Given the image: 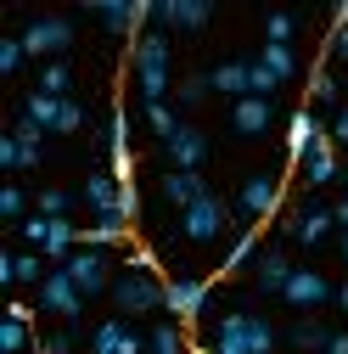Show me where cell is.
Masks as SVG:
<instances>
[{"instance_id":"34","label":"cell","mask_w":348,"mask_h":354,"mask_svg":"<svg viewBox=\"0 0 348 354\" xmlns=\"http://www.w3.org/2000/svg\"><path fill=\"white\" fill-rule=\"evenodd\" d=\"M146 124L157 129V136H163V141L174 136V129H180V118H174V107H168V102H157V107H146Z\"/></svg>"},{"instance_id":"2","label":"cell","mask_w":348,"mask_h":354,"mask_svg":"<svg viewBox=\"0 0 348 354\" xmlns=\"http://www.w3.org/2000/svg\"><path fill=\"white\" fill-rule=\"evenodd\" d=\"M208 348H213V354H270V348H276V326H270L264 315L231 309V315H220Z\"/></svg>"},{"instance_id":"43","label":"cell","mask_w":348,"mask_h":354,"mask_svg":"<svg viewBox=\"0 0 348 354\" xmlns=\"http://www.w3.org/2000/svg\"><path fill=\"white\" fill-rule=\"evenodd\" d=\"M0 169H17V141L0 136Z\"/></svg>"},{"instance_id":"32","label":"cell","mask_w":348,"mask_h":354,"mask_svg":"<svg viewBox=\"0 0 348 354\" xmlns=\"http://www.w3.org/2000/svg\"><path fill=\"white\" fill-rule=\"evenodd\" d=\"M46 259L39 253H12V281H46Z\"/></svg>"},{"instance_id":"38","label":"cell","mask_w":348,"mask_h":354,"mask_svg":"<svg viewBox=\"0 0 348 354\" xmlns=\"http://www.w3.org/2000/svg\"><path fill=\"white\" fill-rule=\"evenodd\" d=\"M292 39V17L287 12H270V23H264V46H287Z\"/></svg>"},{"instance_id":"17","label":"cell","mask_w":348,"mask_h":354,"mask_svg":"<svg viewBox=\"0 0 348 354\" xmlns=\"http://www.w3.org/2000/svg\"><path fill=\"white\" fill-rule=\"evenodd\" d=\"M208 17H213L208 0H157L152 6V23H163V28H202Z\"/></svg>"},{"instance_id":"36","label":"cell","mask_w":348,"mask_h":354,"mask_svg":"<svg viewBox=\"0 0 348 354\" xmlns=\"http://www.w3.org/2000/svg\"><path fill=\"white\" fill-rule=\"evenodd\" d=\"M23 186H0V219H17V225H23Z\"/></svg>"},{"instance_id":"23","label":"cell","mask_w":348,"mask_h":354,"mask_svg":"<svg viewBox=\"0 0 348 354\" xmlns=\"http://www.w3.org/2000/svg\"><path fill=\"white\" fill-rule=\"evenodd\" d=\"M213 91L247 102L253 96V62H220V68H213Z\"/></svg>"},{"instance_id":"25","label":"cell","mask_w":348,"mask_h":354,"mask_svg":"<svg viewBox=\"0 0 348 354\" xmlns=\"http://www.w3.org/2000/svg\"><path fill=\"white\" fill-rule=\"evenodd\" d=\"M12 141H17V169H34L39 163V147H46V129H39L34 118H17Z\"/></svg>"},{"instance_id":"12","label":"cell","mask_w":348,"mask_h":354,"mask_svg":"<svg viewBox=\"0 0 348 354\" xmlns=\"http://www.w3.org/2000/svg\"><path fill=\"white\" fill-rule=\"evenodd\" d=\"M163 309L174 321H197L202 309H208V281H197V276H180V281H168V292H163Z\"/></svg>"},{"instance_id":"13","label":"cell","mask_w":348,"mask_h":354,"mask_svg":"<svg viewBox=\"0 0 348 354\" xmlns=\"http://www.w3.org/2000/svg\"><path fill=\"white\" fill-rule=\"evenodd\" d=\"M320 136H326V129H320V118H315V107H298L292 118H287V158L303 169V158H309L315 147H320Z\"/></svg>"},{"instance_id":"47","label":"cell","mask_w":348,"mask_h":354,"mask_svg":"<svg viewBox=\"0 0 348 354\" xmlns=\"http://www.w3.org/2000/svg\"><path fill=\"white\" fill-rule=\"evenodd\" d=\"M342 315H348V287H342Z\"/></svg>"},{"instance_id":"8","label":"cell","mask_w":348,"mask_h":354,"mask_svg":"<svg viewBox=\"0 0 348 354\" xmlns=\"http://www.w3.org/2000/svg\"><path fill=\"white\" fill-rule=\"evenodd\" d=\"M39 309H46V315H62V321H73L79 309H84V292L73 287V276L62 270V264H57L46 281H39Z\"/></svg>"},{"instance_id":"15","label":"cell","mask_w":348,"mask_h":354,"mask_svg":"<svg viewBox=\"0 0 348 354\" xmlns=\"http://www.w3.org/2000/svg\"><path fill=\"white\" fill-rule=\"evenodd\" d=\"M90 354H146V337H141L135 326H129V321L118 315V321H102V326H96Z\"/></svg>"},{"instance_id":"31","label":"cell","mask_w":348,"mask_h":354,"mask_svg":"<svg viewBox=\"0 0 348 354\" xmlns=\"http://www.w3.org/2000/svg\"><path fill=\"white\" fill-rule=\"evenodd\" d=\"M258 62H264V68H270L281 84L298 73V57H292V46H264V51H258Z\"/></svg>"},{"instance_id":"50","label":"cell","mask_w":348,"mask_h":354,"mask_svg":"<svg viewBox=\"0 0 348 354\" xmlns=\"http://www.w3.org/2000/svg\"><path fill=\"white\" fill-rule=\"evenodd\" d=\"M197 354H213V348H197Z\"/></svg>"},{"instance_id":"30","label":"cell","mask_w":348,"mask_h":354,"mask_svg":"<svg viewBox=\"0 0 348 354\" xmlns=\"http://www.w3.org/2000/svg\"><path fill=\"white\" fill-rule=\"evenodd\" d=\"M68 84H73L68 62H46V68H39V84H34V91H39V96H68Z\"/></svg>"},{"instance_id":"48","label":"cell","mask_w":348,"mask_h":354,"mask_svg":"<svg viewBox=\"0 0 348 354\" xmlns=\"http://www.w3.org/2000/svg\"><path fill=\"white\" fill-rule=\"evenodd\" d=\"M342 186H348V163H342Z\"/></svg>"},{"instance_id":"26","label":"cell","mask_w":348,"mask_h":354,"mask_svg":"<svg viewBox=\"0 0 348 354\" xmlns=\"http://www.w3.org/2000/svg\"><path fill=\"white\" fill-rule=\"evenodd\" d=\"M331 225H337V214H331V208H303V214L292 219V236L315 248V242H320V236H326Z\"/></svg>"},{"instance_id":"51","label":"cell","mask_w":348,"mask_h":354,"mask_svg":"<svg viewBox=\"0 0 348 354\" xmlns=\"http://www.w3.org/2000/svg\"><path fill=\"white\" fill-rule=\"evenodd\" d=\"M146 354H152V348H146Z\"/></svg>"},{"instance_id":"6","label":"cell","mask_w":348,"mask_h":354,"mask_svg":"<svg viewBox=\"0 0 348 354\" xmlns=\"http://www.w3.org/2000/svg\"><path fill=\"white\" fill-rule=\"evenodd\" d=\"M68 46H73V23H68V17H34V23L23 28V51L39 57V62H46V57L57 62Z\"/></svg>"},{"instance_id":"14","label":"cell","mask_w":348,"mask_h":354,"mask_svg":"<svg viewBox=\"0 0 348 354\" xmlns=\"http://www.w3.org/2000/svg\"><path fill=\"white\" fill-rule=\"evenodd\" d=\"M84 203H90L96 219H124V186L113 180V169H96L84 180Z\"/></svg>"},{"instance_id":"35","label":"cell","mask_w":348,"mask_h":354,"mask_svg":"<svg viewBox=\"0 0 348 354\" xmlns=\"http://www.w3.org/2000/svg\"><path fill=\"white\" fill-rule=\"evenodd\" d=\"M34 203H39V214H46V219H68V203H73V197H68V192H57V186H51V192H39V197H34Z\"/></svg>"},{"instance_id":"16","label":"cell","mask_w":348,"mask_h":354,"mask_svg":"<svg viewBox=\"0 0 348 354\" xmlns=\"http://www.w3.org/2000/svg\"><path fill=\"white\" fill-rule=\"evenodd\" d=\"M163 152H168V163H174V169L197 174V169H202V158H208V141H202V129L180 124V129H174V136L163 141Z\"/></svg>"},{"instance_id":"33","label":"cell","mask_w":348,"mask_h":354,"mask_svg":"<svg viewBox=\"0 0 348 354\" xmlns=\"http://www.w3.org/2000/svg\"><path fill=\"white\" fill-rule=\"evenodd\" d=\"M292 343H298V348H326L331 332H326L320 321H298V326H292Z\"/></svg>"},{"instance_id":"42","label":"cell","mask_w":348,"mask_h":354,"mask_svg":"<svg viewBox=\"0 0 348 354\" xmlns=\"http://www.w3.org/2000/svg\"><path fill=\"white\" fill-rule=\"evenodd\" d=\"M331 57H342V62H348V23H337V28H331Z\"/></svg>"},{"instance_id":"10","label":"cell","mask_w":348,"mask_h":354,"mask_svg":"<svg viewBox=\"0 0 348 354\" xmlns=\"http://www.w3.org/2000/svg\"><path fill=\"white\" fill-rule=\"evenodd\" d=\"M107 158H113V180L135 186V152H129V113L124 107H113V118H107Z\"/></svg>"},{"instance_id":"44","label":"cell","mask_w":348,"mask_h":354,"mask_svg":"<svg viewBox=\"0 0 348 354\" xmlns=\"http://www.w3.org/2000/svg\"><path fill=\"white\" fill-rule=\"evenodd\" d=\"M331 141H348V107L337 113V124H331Z\"/></svg>"},{"instance_id":"1","label":"cell","mask_w":348,"mask_h":354,"mask_svg":"<svg viewBox=\"0 0 348 354\" xmlns=\"http://www.w3.org/2000/svg\"><path fill=\"white\" fill-rule=\"evenodd\" d=\"M129 68H135V84H141V102L157 107L168 96V34L152 28L141 39H129Z\"/></svg>"},{"instance_id":"9","label":"cell","mask_w":348,"mask_h":354,"mask_svg":"<svg viewBox=\"0 0 348 354\" xmlns=\"http://www.w3.org/2000/svg\"><path fill=\"white\" fill-rule=\"evenodd\" d=\"M90 12L102 17V28L129 34V39H141V23L152 17V6H146V0H90Z\"/></svg>"},{"instance_id":"22","label":"cell","mask_w":348,"mask_h":354,"mask_svg":"<svg viewBox=\"0 0 348 354\" xmlns=\"http://www.w3.org/2000/svg\"><path fill=\"white\" fill-rule=\"evenodd\" d=\"M163 197H168L174 208L186 214L191 203H202V197H208V186H202V174H186V169H168V174H163Z\"/></svg>"},{"instance_id":"18","label":"cell","mask_w":348,"mask_h":354,"mask_svg":"<svg viewBox=\"0 0 348 354\" xmlns=\"http://www.w3.org/2000/svg\"><path fill=\"white\" fill-rule=\"evenodd\" d=\"M292 309H320L326 298H331V281L320 276V270H292V281H287V292H281Z\"/></svg>"},{"instance_id":"24","label":"cell","mask_w":348,"mask_h":354,"mask_svg":"<svg viewBox=\"0 0 348 354\" xmlns=\"http://www.w3.org/2000/svg\"><path fill=\"white\" fill-rule=\"evenodd\" d=\"M118 242H129V219H96L79 231V248H118Z\"/></svg>"},{"instance_id":"19","label":"cell","mask_w":348,"mask_h":354,"mask_svg":"<svg viewBox=\"0 0 348 354\" xmlns=\"http://www.w3.org/2000/svg\"><path fill=\"white\" fill-rule=\"evenodd\" d=\"M331 180H342V163H337V141L320 136V147L303 158V186H331Z\"/></svg>"},{"instance_id":"45","label":"cell","mask_w":348,"mask_h":354,"mask_svg":"<svg viewBox=\"0 0 348 354\" xmlns=\"http://www.w3.org/2000/svg\"><path fill=\"white\" fill-rule=\"evenodd\" d=\"M326 354H348V332H331V343H326Z\"/></svg>"},{"instance_id":"28","label":"cell","mask_w":348,"mask_h":354,"mask_svg":"<svg viewBox=\"0 0 348 354\" xmlns=\"http://www.w3.org/2000/svg\"><path fill=\"white\" fill-rule=\"evenodd\" d=\"M146 348H152V354H186V326H180V321L152 326V332H146Z\"/></svg>"},{"instance_id":"21","label":"cell","mask_w":348,"mask_h":354,"mask_svg":"<svg viewBox=\"0 0 348 354\" xmlns=\"http://www.w3.org/2000/svg\"><path fill=\"white\" fill-rule=\"evenodd\" d=\"M270 118H276V102H264V96H247V102H236V107H231L236 136H264Z\"/></svg>"},{"instance_id":"4","label":"cell","mask_w":348,"mask_h":354,"mask_svg":"<svg viewBox=\"0 0 348 354\" xmlns=\"http://www.w3.org/2000/svg\"><path fill=\"white\" fill-rule=\"evenodd\" d=\"M225 225H231V203H225V197H213V192L180 214V236H186L191 248H202V242H220V236H225Z\"/></svg>"},{"instance_id":"7","label":"cell","mask_w":348,"mask_h":354,"mask_svg":"<svg viewBox=\"0 0 348 354\" xmlns=\"http://www.w3.org/2000/svg\"><path fill=\"white\" fill-rule=\"evenodd\" d=\"M281 180H276V174H247V180H242V192H236V208L247 214V219H270L276 208H281Z\"/></svg>"},{"instance_id":"39","label":"cell","mask_w":348,"mask_h":354,"mask_svg":"<svg viewBox=\"0 0 348 354\" xmlns=\"http://www.w3.org/2000/svg\"><path fill=\"white\" fill-rule=\"evenodd\" d=\"M17 231H23V242H34V248H46V231H51V219H46V214H28V219H23Z\"/></svg>"},{"instance_id":"41","label":"cell","mask_w":348,"mask_h":354,"mask_svg":"<svg viewBox=\"0 0 348 354\" xmlns=\"http://www.w3.org/2000/svg\"><path fill=\"white\" fill-rule=\"evenodd\" d=\"M309 96H315V102H326V107L337 102V84H331V73H315V79H309Z\"/></svg>"},{"instance_id":"37","label":"cell","mask_w":348,"mask_h":354,"mask_svg":"<svg viewBox=\"0 0 348 354\" xmlns=\"http://www.w3.org/2000/svg\"><path fill=\"white\" fill-rule=\"evenodd\" d=\"M213 91V73H191V79H180V102L191 107V102H202Z\"/></svg>"},{"instance_id":"29","label":"cell","mask_w":348,"mask_h":354,"mask_svg":"<svg viewBox=\"0 0 348 354\" xmlns=\"http://www.w3.org/2000/svg\"><path fill=\"white\" fill-rule=\"evenodd\" d=\"M23 348H39V343L28 337V321L6 315V321H0V354H23Z\"/></svg>"},{"instance_id":"20","label":"cell","mask_w":348,"mask_h":354,"mask_svg":"<svg viewBox=\"0 0 348 354\" xmlns=\"http://www.w3.org/2000/svg\"><path fill=\"white\" fill-rule=\"evenodd\" d=\"M292 270H298V264H292L281 248H264V253L253 259V276H258V287H264V292H287Z\"/></svg>"},{"instance_id":"49","label":"cell","mask_w":348,"mask_h":354,"mask_svg":"<svg viewBox=\"0 0 348 354\" xmlns=\"http://www.w3.org/2000/svg\"><path fill=\"white\" fill-rule=\"evenodd\" d=\"M342 259H348V236H342Z\"/></svg>"},{"instance_id":"3","label":"cell","mask_w":348,"mask_h":354,"mask_svg":"<svg viewBox=\"0 0 348 354\" xmlns=\"http://www.w3.org/2000/svg\"><path fill=\"white\" fill-rule=\"evenodd\" d=\"M163 292H168V281H157V270L124 264V270L113 276V304L124 309V315H152V309H163Z\"/></svg>"},{"instance_id":"40","label":"cell","mask_w":348,"mask_h":354,"mask_svg":"<svg viewBox=\"0 0 348 354\" xmlns=\"http://www.w3.org/2000/svg\"><path fill=\"white\" fill-rule=\"evenodd\" d=\"M23 57H28V51H23V39H0V73H17Z\"/></svg>"},{"instance_id":"46","label":"cell","mask_w":348,"mask_h":354,"mask_svg":"<svg viewBox=\"0 0 348 354\" xmlns=\"http://www.w3.org/2000/svg\"><path fill=\"white\" fill-rule=\"evenodd\" d=\"M331 214H337V225H342V236H348V197H342V203H337Z\"/></svg>"},{"instance_id":"11","label":"cell","mask_w":348,"mask_h":354,"mask_svg":"<svg viewBox=\"0 0 348 354\" xmlns=\"http://www.w3.org/2000/svg\"><path fill=\"white\" fill-rule=\"evenodd\" d=\"M62 270L73 276V287H79L84 298H96L102 287H113V276H107V253H102V248H79V253L62 264Z\"/></svg>"},{"instance_id":"5","label":"cell","mask_w":348,"mask_h":354,"mask_svg":"<svg viewBox=\"0 0 348 354\" xmlns=\"http://www.w3.org/2000/svg\"><path fill=\"white\" fill-rule=\"evenodd\" d=\"M23 118H34L46 136H73V129L84 124V107L73 102V96H28V107H23Z\"/></svg>"},{"instance_id":"27","label":"cell","mask_w":348,"mask_h":354,"mask_svg":"<svg viewBox=\"0 0 348 354\" xmlns=\"http://www.w3.org/2000/svg\"><path fill=\"white\" fill-rule=\"evenodd\" d=\"M258 242H264V236H258V225H247V231L236 236V248L225 253V264H220V276H236V270H242V264H253L258 253H264V248H258Z\"/></svg>"}]
</instances>
